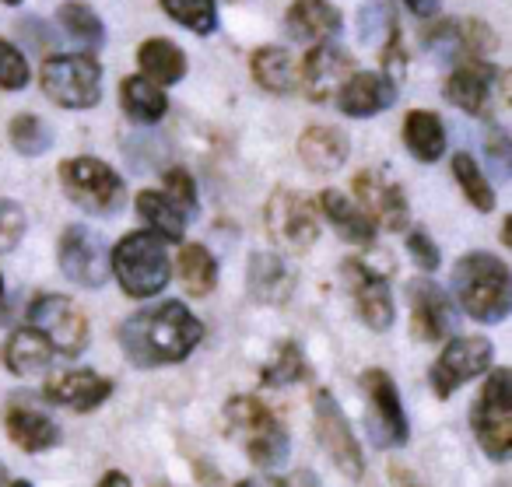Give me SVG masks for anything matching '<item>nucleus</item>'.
I'll use <instances>...</instances> for the list:
<instances>
[{"mask_svg": "<svg viewBox=\"0 0 512 487\" xmlns=\"http://www.w3.org/2000/svg\"><path fill=\"white\" fill-rule=\"evenodd\" d=\"M264 221L271 239L278 242L288 253H309L320 239V214H316V204L299 190H278L271 193L264 207Z\"/></svg>", "mask_w": 512, "mask_h": 487, "instance_id": "nucleus-8", "label": "nucleus"}, {"mask_svg": "<svg viewBox=\"0 0 512 487\" xmlns=\"http://www.w3.org/2000/svg\"><path fill=\"white\" fill-rule=\"evenodd\" d=\"M397 102V85L379 71H355L337 92V106L351 120H369Z\"/></svg>", "mask_w": 512, "mask_h": 487, "instance_id": "nucleus-20", "label": "nucleus"}, {"mask_svg": "<svg viewBox=\"0 0 512 487\" xmlns=\"http://www.w3.org/2000/svg\"><path fill=\"white\" fill-rule=\"evenodd\" d=\"M225 417L256 466H278L288 459V431L281 428L267 403H260L256 396H232L225 403Z\"/></svg>", "mask_w": 512, "mask_h": 487, "instance_id": "nucleus-4", "label": "nucleus"}, {"mask_svg": "<svg viewBox=\"0 0 512 487\" xmlns=\"http://www.w3.org/2000/svg\"><path fill=\"white\" fill-rule=\"evenodd\" d=\"M320 207L344 242H351V246H372L376 242V225L369 221V214L351 197H344L341 190H323Z\"/></svg>", "mask_w": 512, "mask_h": 487, "instance_id": "nucleus-24", "label": "nucleus"}, {"mask_svg": "<svg viewBox=\"0 0 512 487\" xmlns=\"http://www.w3.org/2000/svg\"><path fill=\"white\" fill-rule=\"evenodd\" d=\"M407 253H411V260L418 263L425 274H432V270H439L442 256H439V246H435L432 239H428V232H421V228H414L411 235H407Z\"/></svg>", "mask_w": 512, "mask_h": 487, "instance_id": "nucleus-44", "label": "nucleus"}, {"mask_svg": "<svg viewBox=\"0 0 512 487\" xmlns=\"http://www.w3.org/2000/svg\"><path fill=\"white\" fill-rule=\"evenodd\" d=\"M116 340L137 368L176 365L197 351V344L204 340V323L183 302H158L151 309L134 312L116 330Z\"/></svg>", "mask_w": 512, "mask_h": 487, "instance_id": "nucleus-1", "label": "nucleus"}, {"mask_svg": "<svg viewBox=\"0 0 512 487\" xmlns=\"http://www.w3.org/2000/svg\"><path fill=\"white\" fill-rule=\"evenodd\" d=\"M285 25L292 32V39L316 46V43H330L341 32L344 18L330 0H295L292 8H288Z\"/></svg>", "mask_w": 512, "mask_h": 487, "instance_id": "nucleus-22", "label": "nucleus"}, {"mask_svg": "<svg viewBox=\"0 0 512 487\" xmlns=\"http://www.w3.org/2000/svg\"><path fill=\"white\" fill-rule=\"evenodd\" d=\"M109 270L130 298H155L172 281V256L155 232H130L109 253Z\"/></svg>", "mask_w": 512, "mask_h": 487, "instance_id": "nucleus-3", "label": "nucleus"}, {"mask_svg": "<svg viewBox=\"0 0 512 487\" xmlns=\"http://www.w3.org/2000/svg\"><path fill=\"white\" fill-rule=\"evenodd\" d=\"M60 186L64 193L71 197V204H78L81 211L88 214H116L123 207V179L120 172L113 169L109 162L92 155H78V158H67L60 165Z\"/></svg>", "mask_w": 512, "mask_h": 487, "instance_id": "nucleus-6", "label": "nucleus"}, {"mask_svg": "<svg viewBox=\"0 0 512 487\" xmlns=\"http://www.w3.org/2000/svg\"><path fill=\"white\" fill-rule=\"evenodd\" d=\"M491 358H495V347H491V340H484V337H453L446 347H442L439 358H435L432 372H428L435 396H442V400H446V396H453L463 382L484 375L491 368Z\"/></svg>", "mask_w": 512, "mask_h": 487, "instance_id": "nucleus-11", "label": "nucleus"}, {"mask_svg": "<svg viewBox=\"0 0 512 487\" xmlns=\"http://www.w3.org/2000/svg\"><path fill=\"white\" fill-rule=\"evenodd\" d=\"M0 309H4V277H0Z\"/></svg>", "mask_w": 512, "mask_h": 487, "instance_id": "nucleus-49", "label": "nucleus"}, {"mask_svg": "<svg viewBox=\"0 0 512 487\" xmlns=\"http://www.w3.org/2000/svg\"><path fill=\"white\" fill-rule=\"evenodd\" d=\"M313 431H316V442L330 456V463L348 480H362L365 473L362 445H358L355 431H351L348 417H344L341 403L334 400L330 389H316L313 393Z\"/></svg>", "mask_w": 512, "mask_h": 487, "instance_id": "nucleus-9", "label": "nucleus"}, {"mask_svg": "<svg viewBox=\"0 0 512 487\" xmlns=\"http://www.w3.org/2000/svg\"><path fill=\"white\" fill-rule=\"evenodd\" d=\"M379 74H383V78H390L397 88H400V81H404L407 53H404V43H400V29L386 36V43H383V67H379Z\"/></svg>", "mask_w": 512, "mask_h": 487, "instance_id": "nucleus-43", "label": "nucleus"}, {"mask_svg": "<svg viewBox=\"0 0 512 487\" xmlns=\"http://www.w3.org/2000/svg\"><path fill=\"white\" fill-rule=\"evenodd\" d=\"M460 46H463V53L484 60V57H491V53L498 50V36H495V29H491L488 22L467 18V22L460 25Z\"/></svg>", "mask_w": 512, "mask_h": 487, "instance_id": "nucleus-39", "label": "nucleus"}, {"mask_svg": "<svg viewBox=\"0 0 512 487\" xmlns=\"http://www.w3.org/2000/svg\"><path fill=\"white\" fill-rule=\"evenodd\" d=\"M0 358H4V368H8V372L29 379V375H39V372L50 368L53 347H50V340L36 330V326H22V330H15L8 337Z\"/></svg>", "mask_w": 512, "mask_h": 487, "instance_id": "nucleus-23", "label": "nucleus"}, {"mask_svg": "<svg viewBox=\"0 0 512 487\" xmlns=\"http://www.w3.org/2000/svg\"><path fill=\"white\" fill-rule=\"evenodd\" d=\"M22 235H25V211L15 200H0V253H11L22 242Z\"/></svg>", "mask_w": 512, "mask_h": 487, "instance_id": "nucleus-40", "label": "nucleus"}, {"mask_svg": "<svg viewBox=\"0 0 512 487\" xmlns=\"http://www.w3.org/2000/svg\"><path fill=\"white\" fill-rule=\"evenodd\" d=\"M11 487H32V484H25V480H18V484H11Z\"/></svg>", "mask_w": 512, "mask_h": 487, "instance_id": "nucleus-51", "label": "nucleus"}, {"mask_svg": "<svg viewBox=\"0 0 512 487\" xmlns=\"http://www.w3.org/2000/svg\"><path fill=\"white\" fill-rule=\"evenodd\" d=\"M470 424H474L477 445H481L491 459L502 463L512 449V375H509V368H495V372L488 375L474 410H470Z\"/></svg>", "mask_w": 512, "mask_h": 487, "instance_id": "nucleus-7", "label": "nucleus"}, {"mask_svg": "<svg viewBox=\"0 0 512 487\" xmlns=\"http://www.w3.org/2000/svg\"><path fill=\"white\" fill-rule=\"evenodd\" d=\"M57 22L67 36H74L78 43L92 46V50H99V46L106 43V25H102V18L88 8L85 0H67V4H60Z\"/></svg>", "mask_w": 512, "mask_h": 487, "instance_id": "nucleus-34", "label": "nucleus"}, {"mask_svg": "<svg viewBox=\"0 0 512 487\" xmlns=\"http://www.w3.org/2000/svg\"><path fill=\"white\" fill-rule=\"evenodd\" d=\"M404 144L418 162H439L446 155V127L428 109H411L404 120Z\"/></svg>", "mask_w": 512, "mask_h": 487, "instance_id": "nucleus-30", "label": "nucleus"}, {"mask_svg": "<svg viewBox=\"0 0 512 487\" xmlns=\"http://www.w3.org/2000/svg\"><path fill=\"white\" fill-rule=\"evenodd\" d=\"M32 81V67L25 60V53L18 46H11L8 39H0V88L4 92H22Z\"/></svg>", "mask_w": 512, "mask_h": 487, "instance_id": "nucleus-38", "label": "nucleus"}, {"mask_svg": "<svg viewBox=\"0 0 512 487\" xmlns=\"http://www.w3.org/2000/svg\"><path fill=\"white\" fill-rule=\"evenodd\" d=\"M351 74H355V60L334 43H316L299 67V78H302V85H306V95L316 102L334 99Z\"/></svg>", "mask_w": 512, "mask_h": 487, "instance_id": "nucleus-17", "label": "nucleus"}, {"mask_svg": "<svg viewBox=\"0 0 512 487\" xmlns=\"http://www.w3.org/2000/svg\"><path fill=\"white\" fill-rule=\"evenodd\" d=\"M355 197H358V207L369 214L372 225H383L386 232H404V228L411 225L404 190H400L393 179H386L383 172H376V169L358 172Z\"/></svg>", "mask_w": 512, "mask_h": 487, "instance_id": "nucleus-15", "label": "nucleus"}, {"mask_svg": "<svg viewBox=\"0 0 512 487\" xmlns=\"http://www.w3.org/2000/svg\"><path fill=\"white\" fill-rule=\"evenodd\" d=\"M29 323L50 340L53 351L67 354H81L88 347V319L81 312L78 302L64 295H39L29 305Z\"/></svg>", "mask_w": 512, "mask_h": 487, "instance_id": "nucleus-10", "label": "nucleus"}, {"mask_svg": "<svg viewBox=\"0 0 512 487\" xmlns=\"http://www.w3.org/2000/svg\"><path fill=\"white\" fill-rule=\"evenodd\" d=\"M8 134H11V144H15L18 155L36 158V155H46V151L53 148L50 123L39 120V116H32V113L15 116V120H11V127H8Z\"/></svg>", "mask_w": 512, "mask_h": 487, "instance_id": "nucleus-36", "label": "nucleus"}, {"mask_svg": "<svg viewBox=\"0 0 512 487\" xmlns=\"http://www.w3.org/2000/svg\"><path fill=\"white\" fill-rule=\"evenodd\" d=\"M162 11L197 36H211L218 29V0H162Z\"/></svg>", "mask_w": 512, "mask_h": 487, "instance_id": "nucleus-35", "label": "nucleus"}, {"mask_svg": "<svg viewBox=\"0 0 512 487\" xmlns=\"http://www.w3.org/2000/svg\"><path fill=\"white\" fill-rule=\"evenodd\" d=\"M453 291L460 309L477 323H502L512 309L509 267L495 253H467L453 267Z\"/></svg>", "mask_w": 512, "mask_h": 487, "instance_id": "nucleus-2", "label": "nucleus"}, {"mask_svg": "<svg viewBox=\"0 0 512 487\" xmlns=\"http://www.w3.org/2000/svg\"><path fill=\"white\" fill-rule=\"evenodd\" d=\"M425 46L432 53H439L442 60H449V57H456V53H463V46H460V25H456V22L432 25V29L425 32Z\"/></svg>", "mask_w": 512, "mask_h": 487, "instance_id": "nucleus-41", "label": "nucleus"}, {"mask_svg": "<svg viewBox=\"0 0 512 487\" xmlns=\"http://www.w3.org/2000/svg\"><path fill=\"white\" fill-rule=\"evenodd\" d=\"M365 396H369V431L372 442L379 449H390V445H404L407 442V414L400 393L393 386V379L379 368L362 375Z\"/></svg>", "mask_w": 512, "mask_h": 487, "instance_id": "nucleus-13", "label": "nucleus"}, {"mask_svg": "<svg viewBox=\"0 0 512 487\" xmlns=\"http://www.w3.org/2000/svg\"><path fill=\"white\" fill-rule=\"evenodd\" d=\"M249 71H253L256 85L274 95H288L299 88V64H295V57L285 46H260V50H253Z\"/></svg>", "mask_w": 512, "mask_h": 487, "instance_id": "nucleus-25", "label": "nucleus"}, {"mask_svg": "<svg viewBox=\"0 0 512 487\" xmlns=\"http://www.w3.org/2000/svg\"><path fill=\"white\" fill-rule=\"evenodd\" d=\"M4 428H8L11 442L25 452H43V449H53V445L60 442L57 424H53L46 414H39V410L22 407V403L8 407V414H4Z\"/></svg>", "mask_w": 512, "mask_h": 487, "instance_id": "nucleus-27", "label": "nucleus"}, {"mask_svg": "<svg viewBox=\"0 0 512 487\" xmlns=\"http://www.w3.org/2000/svg\"><path fill=\"white\" fill-rule=\"evenodd\" d=\"M4 4H8V8H18V4H22V0H4Z\"/></svg>", "mask_w": 512, "mask_h": 487, "instance_id": "nucleus-50", "label": "nucleus"}, {"mask_svg": "<svg viewBox=\"0 0 512 487\" xmlns=\"http://www.w3.org/2000/svg\"><path fill=\"white\" fill-rule=\"evenodd\" d=\"M165 193H169L186 214H197V186H193V176L186 169L165 172Z\"/></svg>", "mask_w": 512, "mask_h": 487, "instance_id": "nucleus-42", "label": "nucleus"}, {"mask_svg": "<svg viewBox=\"0 0 512 487\" xmlns=\"http://www.w3.org/2000/svg\"><path fill=\"white\" fill-rule=\"evenodd\" d=\"M134 204H137V214H141V221L148 225V232H155L158 239H165V242H179V239H183L186 218H190V214H186L183 207H179L176 200L169 197V193L141 190Z\"/></svg>", "mask_w": 512, "mask_h": 487, "instance_id": "nucleus-28", "label": "nucleus"}, {"mask_svg": "<svg viewBox=\"0 0 512 487\" xmlns=\"http://www.w3.org/2000/svg\"><path fill=\"white\" fill-rule=\"evenodd\" d=\"M137 67H141V78H148L151 85H176L186 78V53L169 39H148L137 50Z\"/></svg>", "mask_w": 512, "mask_h": 487, "instance_id": "nucleus-29", "label": "nucleus"}, {"mask_svg": "<svg viewBox=\"0 0 512 487\" xmlns=\"http://www.w3.org/2000/svg\"><path fill=\"white\" fill-rule=\"evenodd\" d=\"M99 487H130V477H127V473H120V470H109L106 477L99 480Z\"/></svg>", "mask_w": 512, "mask_h": 487, "instance_id": "nucleus-47", "label": "nucleus"}, {"mask_svg": "<svg viewBox=\"0 0 512 487\" xmlns=\"http://www.w3.org/2000/svg\"><path fill=\"white\" fill-rule=\"evenodd\" d=\"M113 393V382L99 372H88V368H71V372H57L46 382V400L67 407L74 414H88L99 403L109 400Z\"/></svg>", "mask_w": 512, "mask_h": 487, "instance_id": "nucleus-19", "label": "nucleus"}, {"mask_svg": "<svg viewBox=\"0 0 512 487\" xmlns=\"http://www.w3.org/2000/svg\"><path fill=\"white\" fill-rule=\"evenodd\" d=\"M505 81L502 71L488 64V60L470 57L467 64H460L446 81V99L453 102L456 109H463L467 116H484L491 109V95L495 88Z\"/></svg>", "mask_w": 512, "mask_h": 487, "instance_id": "nucleus-16", "label": "nucleus"}, {"mask_svg": "<svg viewBox=\"0 0 512 487\" xmlns=\"http://www.w3.org/2000/svg\"><path fill=\"white\" fill-rule=\"evenodd\" d=\"M302 375H306V358H302L299 344L285 340V344H278L274 358L264 365L260 382H264V386H271V389H278V386H292V382H299Z\"/></svg>", "mask_w": 512, "mask_h": 487, "instance_id": "nucleus-37", "label": "nucleus"}, {"mask_svg": "<svg viewBox=\"0 0 512 487\" xmlns=\"http://www.w3.org/2000/svg\"><path fill=\"white\" fill-rule=\"evenodd\" d=\"M57 263L78 288H102L109 281V249L102 235L85 225H71L60 235Z\"/></svg>", "mask_w": 512, "mask_h": 487, "instance_id": "nucleus-12", "label": "nucleus"}, {"mask_svg": "<svg viewBox=\"0 0 512 487\" xmlns=\"http://www.w3.org/2000/svg\"><path fill=\"white\" fill-rule=\"evenodd\" d=\"M453 179L463 190V197H467L470 207H477V211H484V214L495 211V190H491L488 176H484V169L477 165L474 155L460 151V155L453 158Z\"/></svg>", "mask_w": 512, "mask_h": 487, "instance_id": "nucleus-33", "label": "nucleus"}, {"mask_svg": "<svg viewBox=\"0 0 512 487\" xmlns=\"http://www.w3.org/2000/svg\"><path fill=\"white\" fill-rule=\"evenodd\" d=\"M246 291L253 302L260 305H285L295 291V274L288 270V263L278 253H267V249H256L249 253L246 267Z\"/></svg>", "mask_w": 512, "mask_h": 487, "instance_id": "nucleus-21", "label": "nucleus"}, {"mask_svg": "<svg viewBox=\"0 0 512 487\" xmlns=\"http://www.w3.org/2000/svg\"><path fill=\"white\" fill-rule=\"evenodd\" d=\"M176 274H179V281H183L186 295L204 298V295H211L214 284H218V260H214L204 246H197V242H186V246L179 249Z\"/></svg>", "mask_w": 512, "mask_h": 487, "instance_id": "nucleus-32", "label": "nucleus"}, {"mask_svg": "<svg viewBox=\"0 0 512 487\" xmlns=\"http://www.w3.org/2000/svg\"><path fill=\"white\" fill-rule=\"evenodd\" d=\"M235 487H288V480L285 477H249Z\"/></svg>", "mask_w": 512, "mask_h": 487, "instance_id": "nucleus-46", "label": "nucleus"}, {"mask_svg": "<svg viewBox=\"0 0 512 487\" xmlns=\"http://www.w3.org/2000/svg\"><path fill=\"white\" fill-rule=\"evenodd\" d=\"M8 484V470H4V463H0V487Z\"/></svg>", "mask_w": 512, "mask_h": 487, "instance_id": "nucleus-48", "label": "nucleus"}, {"mask_svg": "<svg viewBox=\"0 0 512 487\" xmlns=\"http://www.w3.org/2000/svg\"><path fill=\"white\" fill-rule=\"evenodd\" d=\"M404 4H407V11L418 18H432L435 11H439V0H404Z\"/></svg>", "mask_w": 512, "mask_h": 487, "instance_id": "nucleus-45", "label": "nucleus"}, {"mask_svg": "<svg viewBox=\"0 0 512 487\" xmlns=\"http://www.w3.org/2000/svg\"><path fill=\"white\" fill-rule=\"evenodd\" d=\"M456 330V309L435 281L411 284V333L418 340H446Z\"/></svg>", "mask_w": 512, "mask_h": 487, "instance_id": "nucleus-18", "label": "nucleus"}, {"mask_svg": "<svg viewBox=\"0 0 512 487\" xmlns=\"http://www.w3.org/2000/svg\"><path fill=\"white\" fill-rule=\"evenodd\" d=\"M120 106L127 113V120L134 123H158L165 113H169V99H165V88L151 85L148 78L134 74V78L120 81Z\"/></svg>", "mask_w": 512, "mask_h": 487, "instance_id": "nucleus-31", "label": "nucleus"}, {"mask_svg": "<svg viewBox=\"0 0 512 487\" xmlns=\"http://www.w3.org/2000/svg\"><path fill=\"white\" fill-rule=\"evenodd\" d=\"M348 155H351V144L337 127H309L306 134L299 137V158L306 162V169H313V172L344 169Z\"/></svg>", "mask_w": 512, "mask_h": 487, "instance_id": "nucleus-26", "label": "nucleus"}, {"mask_svg": "<svg viewBox=\"0 0 512 487\" xmlns=\"http://www.w3.org/2000/svg\"><path fill=\"white\" fill-rule=\"evenodd\" d=\"M46 99L64 109H92L102 99V64L92 53H57L39 67Z\"/></svg>", "mask_w": 512, "mask_h": 487, "instance_id": "nucleus-5", "label": "nucleus"}, {"mask_svg": "<svg viewBox=\"0 0 512 487\" xmlns=\"http://www.w3.org/2000/svg\"><path fill=\"white\" fill-rule=\"evenodd\" d=\"M341 277H344V288H348L351 302H355L358 316H362V323L369 326V330H376V333L390 330L393 316H397V309H393L390 284H386L372 267H365L362 260L344 263Z\"/></svg>", "mask_w": 512, "mask_h": 487, "instance_id": "nucleus-14", "label": "nucleus"}]
</instances>
